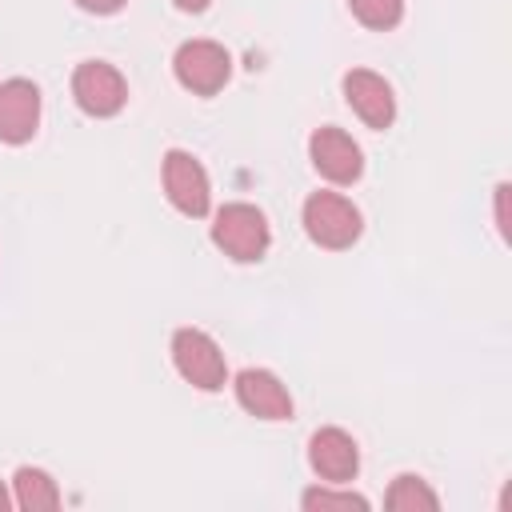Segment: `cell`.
Returning a JSON list of instances; mask_svg holds the SVG:
<instances>
[{"instance_id": "cell-1", "label": "cell", "mask_w": 512, "mask_h": 512, "mask_svg": "<svg viewBox=\"0 0 512 512\" xmlns=\"http://www.w3.org/2000/svg\"><path fill=\"white\" fill-rule=\"evenodd\" d=\"M212 244L236 264H256L272 244L268 216L248 200H232L212 216Z\"/></svg>"}, {"instance_id": "cell-2", "label": "cell", "mask_w": 512, "mask_h": 512, "mask_svg": "<svg viewBox=\"0 0 512 512\" xmlns=\"http://www.w3.org/2000/svg\"><path fill=\"white\" fill-rule=\"evenodd\" d=\"M300 224L308 232V240L316 248H328V252H344L360 240L364 232V216L360 208L340 196V192H312L300 208Z\"/></svg>"}, {"instance_id": "cell-3", "label": "cell", "mask_w": 512, "mask_h": 512, "mask_svg": "<svg viewBox=\"0 0 512 512\" xmlns=\"http://www.w3.org/2000/svg\"><path fill=\"white\" fill-rule=\"evenodd\" d=\"M168 352H172L176 372H180L192 388H200V392H220V388L228 384L224 348H220L204 328H192V324H188V328H176Z\"/></svg>"}, {"instance_id": "cell-4", "label": "cell", "mask_w": 512, "mask_h": 512, "mask_svg": "<svg viewBox=\"0 0 512 512\" xmlns=\"http://www.w3.org/2000/svg\"><path fill=\"white\" fill-rule=\"evenodd\" d=\"M160 184H164V196L168 204L188 216V220H204L212 212V180L204 172V164L184 152V148H168L164 160H160Z\"/></svg>"}, {"instance_id": "cell-5", "label": "cell", "mask_w": 512, "mask_h": 512, "mask_svg": "<svg viewBox=\"0 0 512 512\" xmlns=\"http://www.w3.org/2000/svg\"><path fill=\"white\" fill-rule=\"evenodd\" d=\"M72 100L92 120H112L128 104V80L108 60H80L72 72Z\"/></svg>"}, {"instance_id": "cell-6", "label": "cell", "mask_w": 512, "mask_h": 512, "mask_svg": "<svg viewBox=\"0 0 512 512\" xmlns=\"http://www.w3.org/2000/svg\"><path fill=\"white\" fill-rule=\"evenodd\" d=\"M172 76L192 96H216L232 76V52L216 40H184L172 56Z\"/></svg>"}, {"instance_id": "cell-7", "label": "cell", "mask_w": 512, "mask_h": 512, "mask_svg": "<svg viewBox=\"0 0 512 512\" xmlns=\"http://www.w3.org/2000/svg\"><path fill=\"white\" fill-rule=\"evenodd\" d=\"M308 160L336 188H348V184H356L364 176V152H360V144L344 128H332V124H324V128H316L308 136Z\"/></svg>"}, {"instance_id": "cell-8", "label": "cell", "mask_w": 512, "mask_h": 512, "mask_svg": "<svg viewBox=\"0 0 512 512\" xmlns=\"http://www.w3.org/2000/svg\"><path fill=\"white\" fill-rule=\"evenodd\" d=\"M232 392H236V404H240L248 416L268 420V424L292 420V412H296L288 384H284L272 368H240L236 380H232Z\"/></svg>"}, {"instance_id": "cell-9", "label": "cell", "mask_w": 512, "mask_h": 512, "mask_svg": "<svg viewBox=\"0 0 512 512\" xmlns=\"http://www.w3.org/2000/svg\"><path fill=\"white\" fill-rule=\"evenodd\" d=\"M340 92H344V104L372 132L392 128V120H396V92H392V84L380 72H372V68H348L340 76Z\"/></svg>"}, {"instance_id": "cell-10", "label": "cell", "mask_w": 512, "mask_h": 512, "mask_svg": "<svg viewBox=\"0 0 512 512\" xmlns=\"http://www.w3.org/2000/svg\"><path fill=\"white\" fill-rule=\"evenodd\" d=\"M308 468L324 484H348V480H356V472H360V448H356L352 432H344L336 424L316 428L308 436Z\"/></svg>"}, {"instance_id": "cell-11", "label": "cell", "mask_w": 512, "mask_h": 512, "mask_svg": "<svg viewBox=\"0 0 512 512\" xmlns=\"http://www.w3.org/2000/svg\"><path fill=\"white\" fill-rule=\"evenodd\" d=\"M40 128V88L28 76L0 80V144H28Z\"/></svg>"}, {"instance_id": "cell-12", "label": "cell", "mask_w": 512, "mask_h": 512, "mask_svg": "<svg viewBox=\"0 0 512 512\" xmlns=\"http://www.w3.org/2000/svg\"><path fill=\"white\" fill-rule=\"evenodd\" d=\"M60 500H64L60 484L44 468H32V464L16 468V476H12V504L20 512H52V508H60Z\"/></svg>"}, {"instance_id": "cell-13", "label": "cell", "mask_w": 512, "mask_h": 512, "mask_svg": "<svg viewBox=\"0 0 512 512\" xmlns=\"http://www.w3.org/2000/svg\"><path fill=\"white\" fill-rule=\"evenodd\" d=\"M384 508L392 512H436L440 508V496L432 492V484L416 472H400L388 492H384Z\"/></svg>"}, {"instance_id": "cell-14", "label": "cell", "mask_w": 512, "mask_h": 512, "mask_svg": "<svg viewBox=\"0 0 512 512\" xmlns=\"http://www.w3.org/2000/svg\"><path fill=\"white\" fill-rule=\"evenodd\" d=\"M300 508L304 512H368L372 500L344 484H312L300 492Z\"/></svg>"}, {"instance_id": "cell-15", "label": "cell", "mask_w": 512, "mask_h": 512, "mask_svg": "<svg viewBox=\"0 0 512 512\" xmlns=\"http://www.w3.org/2000/svg\"><path fill=\"white\" fill-rule=\"evenodd\" d=\"M348 12L372 28V32H388L404 20V0H348Z\"/></svg>"}, {"instance_id": "cell-16", "label": "cell", "mask_w": 512, "mask_h": 512, "mask_svg": "<svg viewBox=\"0 0 512 512\" xmlns=\"http://www.w3.org/2000/svg\"><path fill=\"white\" fill-rule=\"evenodd\" d=\"M508 184H496V232L508 240L512 236V224H508Z\"/></svg>"}, {"instance_id": "cell-17", "label": "cell", "mask_w": 512, "mask_h": 512, "mask_svg": "<svg viewBox=\"0 0 512 512\" xmlns=\"http://www.w3.org/2000/svg\"><path fill=\"white\" fill-rule=\"evenodd\" d=\"M80 12H88V16H116L128 0H72Z\"/></svg>"}, {"instance_id": "cell-18", "label": "cell", "mask_w": 512, "mask_h": 512, "mask_svg": "<svg viewBox=\"0 0 512 512\" xmlns=\"http://www.w3.org/2000/svg\"><path fill=\"white\" fill-rule=\"evenodd\" d=\"M172 4H176L180 12H192V16H196V12H204L212 0H172Z\"/></svg>"}, {"instance_id": "cell-19", "label": "cell", "mask_w": 512, "mask_h": 512, "mask_svg": "<svg viewBox=\"0 0 512 512\" xmlns=\"http://www.w3.org/2000/svg\"><path fill=\"white\" fill-rule=\"evenodd\" d=\"M8 504H12V492H8V484L0 480V512H8Z\"/></svg>"}]
</instances>
